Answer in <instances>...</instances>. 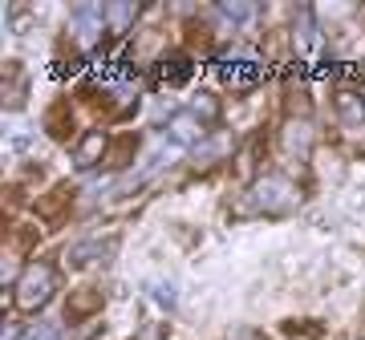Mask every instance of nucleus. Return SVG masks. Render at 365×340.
<instances>
[{
  "label": "nucleus",
  "mask_w": 365,
  "mask_h": 340,
  "mask_svg": "<svg viewBox=\"0 0 365 340\" xmlns=\"http://www.w3.org/2000/svg\"><path fill=\"white\" fill-rule=\"evenodd\" d=\"M134 16H138V4H106V21L114 33H126Z\"/></svg>",
  "instance_id": "nucleus-14"
},
{
  "label": "nucleus",
  "mask_w": 365,
  "mask_h": 340,
  "mask_svg": "<svg viewBox=\"0 0 365 340\" xmlns=\"http://www.w3.org/2000/svg\"><path fill=\"white\" fill-rule=\"evenodd\" d=\"M45 130H49L57 142H66L69 134H73V110H69V102L49 105V114H45Z\"/></svg>",
  "instance_id": "nucleus-9"
},
{
  "label": "nucleus",
  "mask_w": 365,
  "mask_h": 340,
  "mask_svg": "<svg viewBox=\"0 0 365 340\" xmlns=\"http://www.w3.org/2000/svg\"><path fill=\"white\" fill-rule=\"evenodd\" d=\"M167 138H170L175 146H199L203 138H207V130H203V118H195L191 110H179V114H170Z\"/></svg>",
  "instance_id": "nucleus-3"
},
{
  "label": "nucleus",
  "mask_w": 365,
  "mask_h": 340,
  "mask_svg": "<svg viewBox=\"0 0 365 340\" xmlns=\"http://www.w3.org/2000/svg\"><path fill=\"white\" fill-rule=\"evenodd\" d=\"M150 288H155V300L163 304V308H175V284H163V280H155V284H150Z\"/></svg>",
  "instance_id": "nucleus-18"
},
{
  "label": "nucleus",
  "mask_w": 365,
  "mask_h": 340,
  "mask_svg": "<svg viewBox=\"0 0 365 340\" xmlns=\"http://www.w3.org/2000/svg\"><path fill=\"white\" fill-rule=\"evenodd\" d=\"M102 25H106L102 4H78V9H73V28H78L81 41H93L98 33H102Z\"/></svg>",
  "instance_id": "nucleus-8"
},
{
  "label": "nucleus",
  "mask_w": 365,
  "mask_h": 340,
  "mask_svg": "<svg viewBox=\"0 0 365 340\" xmlns=\"http://www.w3.org/2000/svg\"><path fill=\"white\" fill-rule=\"evenodd\" d=\"M227 150H232V138H211V142H199L195 146V162H199V166H211V162H220Z\"/></svg>",
  "instance_id": "nucleus-13"
},
{
  "label": "nucleus",
  "mask_w": 365,
  "mask_h": 340,
  "mask_svg": "<svg viewBox=\"0 0 365 340\" xmlns=\"http://www.w3.org/2000/svg\"><path fill=\"white\" fill-rule=\"evenodd\" d=\"M69 198H73L69 183H57L45 198H37V215H41V219H57V215H61V207H66Z\"/></svg>",
  "instance_id": "nucleus-10"
},
{
  "label": "nucleus",
  "mask_w": 365,
  "mask_h": 340,
  "mask_svg": "<svg viewBox=\"0 0 365 340\" xmlns=\"http://www.w3.org/2000/svg\"><path fill=\"white\" fill-rule=\"evenodd\" d=\"M187 78H191V61H187L182 53H170V57H163V69H158V81H167V85H182Z\"/></svg>",
  "instance_id": "nucleus-11"
},
{
  "label": "nucleus",
  "mask_w": 365,
  "mask_h": 340,
  "mask_svg": "<svg viewBox=\"0 0 365 340\" xmlns=\"http://www.w3.org/2000/svg\"><path fill=\"white\" fill-rule=\"evenodd\" d=\"M25 340H61V332H57L53 324H37V328L25 332Z\"/></svg>",
  "instance_id": "nucleus-20"
},
{
  "label": "nucleus",
  "mask_w": 365,
  "mask_h": 340,
  "mask_svg": "<svg viewBox=\"0 0 365 340\" xmlns=\"http://www.w3.org/2000/svg\"><path fill=\"white\" fill-rule=\"evenodd\" d=\"M106 308V296L102 288H73L69 292V304H66V320H73V324H81V320H90V316H98Z\"/></svg>",
  "instance_id": "nucleus-4"
},
{
  "label": "nucleus",
  "mask_w": 365,
  "mask_h": 340,
  "mask_svg": "<svg viewBox=\"0 0 365 340\" xmlns=\"http://www.w3.org/2000/svg\"><path fill=\"white\" fill-rule=\"evenodd\" d=\"M191 114H195V118H203V122H211L215 114H220V102H215L211 93H195V102H191Z\"/></svg>",
  "instance_id": "nucleus-17"
},
{
  "label": "nucleus",
  "mask_w": 365,
  "mask_h": 340,
  "mask_svg": "<svg viewBox=\"0 0 365 340\" xmlns=\"http://www.w3.org/2000/svg\"><path fill=\"white\" fill-rule=\"evenodd\" d=\"M300 45H304V49L317 45V28H313V21H309V13H300Z\"/></svg>",
  "instance_id": "nucleus-21"
},
{
  "label": "nucleus",
  "mask_w": 365,
  "mask_h": 340,
  "mask_svg": "<svg viewBox=\"0 0 365 340\" xmlns=\"http://www.w3.org/2000/svg\"><path fill=\"white\" fill-rule=\"evenodd\" d=\"M297 207H300V186L292 179H284V174H260L244 191L240 215H292Z\"/></svg>",
  "instance_id": "nucleus-1"
},
{
  "label": "nucleus",
  "mask_w": 365,
  "mask_h": 340,
  "mask_svg": "<svg viewBox=\"0 0 365 340\" xmlns=\"http://www.w3.org/2000/svg\"><path fill=\"white\" fill-rule=\"evenodd\" d=\"M220 73H223V81H227V85H235V90H248V85H256V81L264 78V65H260V61H223Z\"/></svg>",
  "instance_id": "nucleus-7"
},
{
  "label": "nucleus",
  "mask_w": 365,
  "mask_h": 340,
  "mask_svg": "<svg viewBox=\"0 0 365 340\" xmlns=\"http://www.w3.org/2000/svg\"><path fill=\"white\" fill-rule=\"evenodd\" d=\"M280 142H284V154L292 158H309V150H313V126L309 122H288L284 134H280Z\"/></svg>",
  "instance_id": "nucleus-6"
},
{
  "label": "nucleus",
  "mask_w": 365,
  "mask_h": 340,
  "mask_svg": "<svg viewBox=\"0 0 365 340\" xmlns=\"http://www.w3.org/2000/svg\"><path fill=\"white\" fill-rule=\"evenodd\" d=\"M25 105V78H21V65L9 61V110H21Z\"/></svg>",
  "instance_id": "nucleus-15"
},
{
  "label": "nucleus",
  "mask_w": 365,
  "mask_h": 340,
  "mask_svg": "<svg viewBox=\"0 0 365 340\" xmlns=\"http://www.w3.org/2000/svg\"><path fill=\"white\" fill-rule=\"evenodd\" d=\"M53 292H57V272H53V263L37 260L21 272V280H16V288H13V300L21 312H41L53 300Z\"/></svg>",
  "instance_id": "nucleus-2"
},
{
  "label": "nucleus",
  "mask_w": 365,
  "mask_h": 340,
  "mask_svg": "<svg viewBox=\"0 0 365 340\" xmlns=\"http://www.w3.org/2000/svg\"><path fill=\"white\" fill-rule=\"evenodd\" d=\"M106 154H110V138H106V130H90L78 142V150H73V166H78V170H93Z\"/></svg>",
  "instance_id": "nucleus-5"
},
{
  "label": "nucleus",
  "mask_w": 365,
  "mask_h": 340,
  "mask_svg": "<svg viewBox=\"0 0 365 340\" xmlns=\"http://www.w3.org/2000/svg\"><path fill=\"white\" fill-rule=\"evenodd\" d=\"M138 154V134H122L118 142H110V154H106V166H130V158Z\"/></svg>",
  "instance_id": "nucleus-12"
},
{
  "label": "nucleus",
  "mask_w": 365,
  "mask_h": 340,
  "mask_svg": "<svg viewBox=\"0 0 365 340\" xmlns=\"http://www.w3.org/2000/svg\"><path fill=\"white\" fill-rule=\"evenodd\" d=\"M220 16H223V21H232V25H244V21H252V16H256V4L227 0V4H220Z\"/></svg>",
  "instance_id": "nucleus-16"
},
{
  "label": "nucleus",
  "mask_w": 365,
  "mask_h": 340,
  "mask_svg": "<svg viewBox=\"0 0 365 340\" xmlns=\"http://www.w3.org/2000/svg\"><path fill=\"white\" fill-rule=\"evenodd\" d=\"M244 340H264L260 332H244Z\"/></svg>",
  "instance_id": "nucleus-22"
},
{
  "label": "nucleus",
  "mask_w": 365,
  "mask_h": 340,
  "mask_svg": "<svg viewBox=\"0 0 365 340\" xmlns=\"http://www.w3.org/2000/svg\"><path fill=\"white\" fill-rule=\"evenodd\" d=\"M33 239H37L33 227H16V231H13V248L16 251H29V248H33Z\"/></svg>",
  "instance_id": "nucleus-19"
}]
</instances>
